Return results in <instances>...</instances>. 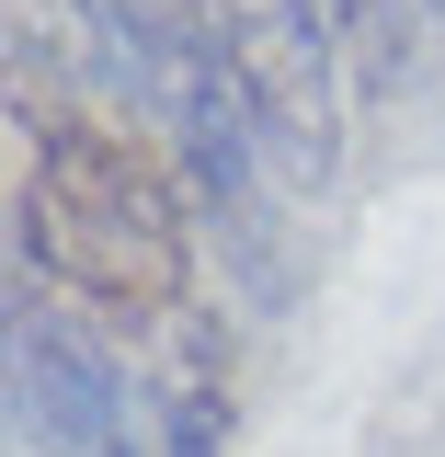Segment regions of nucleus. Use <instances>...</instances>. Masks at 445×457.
Masks as SVG:
<instances>
[{
  "label": "nucleus",
  "instance_id": "f03ea898",
  "mask_svg": "<svg viewBox=\"0 0 445 457\" xmlns=\"http://www.w3.org/2000/svg\"><path fill=\"white\" fill-rule=\"evenodd\" d=\"M218 435H228V389L218 378H183L171 389V423H161V457H218Z\"/></svg>",
  "mask_w": 445,
  "mask_h": 457
},
{
  "label": "nucleus",
  "instance_id": "f257e3e1",
  "mask_svg": "<svg viewBox=\"0 0 445 457\" xmlns=\"http://www.w3.org/2000/svg\"><path fill=\"white\" fill-rule=\"evenodd\" d=\"M35 195H80V206H92V228L46 240V263H69V275L103 286V297H161V286H171V263H183V240H171V195L126 161V149L69 137V126H57Z\"/></svg>",
  "mask_w": 445,
  "mask_h": 457
}]
</instances>
